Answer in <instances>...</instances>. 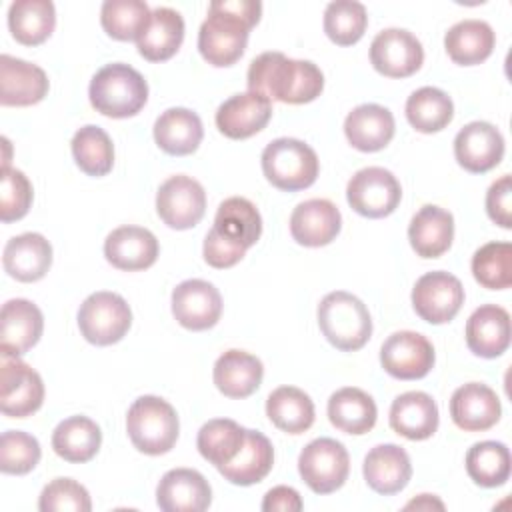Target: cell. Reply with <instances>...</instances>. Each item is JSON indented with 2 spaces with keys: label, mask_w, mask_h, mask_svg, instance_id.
Instances as JSON below:
<instances>
[{
  "label": "cell",
  "mask_w": 512,
  "mask_h": 512,
  "mask_svg": "<svg viewBox=\"0 0 512 512\" xmlns=\"http://www.w3.org/2000/svg\"><path fill=\"white\" fill-rule=\"evenodd\" d=\"M406 118L410 126L422 134L440 132L452 122L454 104L444 90L424 86L408 96Z\"/></svg>",
  "instance_id": "obj_40"
},
{
  "label": "cell",
  "mask_w": 512,
  "mask_h": 512,
  "mask_svg": "<svg viewBox=\"0 0 512 512\" xmlns=\"http://www.w3.org/2000/svg\"><path fill=\"white\" fill-rule=\"evenodd\" d=\"M260 162L266 180L284 192H296L312 186L320 170L316 152L298 138L272 140L262 150Z\"/></svg>",
  "instance_id": "obj_6"
},
{
  "label": "cell",
  "mask_w": 512,
  "mask_h": 512,
  "mask_svg": "<svg viewBox=\"0 0 512 512\" xmlns=\"http://www.w3.org/2000/svg\"><path fill=\"white\" fill-rule=\"evenodd\" d=\"M302 506L300 494L290 486H274L262 500V510L266 512H298Z\"/></svg>",
  "instance_id": "obj_52"
},
{
  "label": "cell",
  "mask_w": 512,
  "mask_h": 512,
  "mask_svg": "<svg viewBox=\"0 0 512 512\" xmlns=\"http://www.w3.org/2000/svg\"><path fill=\"white\" fill-rule=\"evenodd\" d=\"M38 508L42 512H90L92 502L88 490L72 478H54L44 486Z\"/></svg>",
  "instance_id": "obj_49"
},
{
  "label": "cell",
  "mask_w": 512,
  "mask_h": 512,
  "mask_svg": "<svg viewBox=\"0 0 512 512\" xmlns=\"http://www.w3.org/2000/svg\"><path fill=\"white\" fill-rule=\"evenodd\" d=\"M202 254L212 268H230L244 258L246 250L224 240L220 234H216V230L210 228V232L204 238Z\"/></svg>",
  "instance_id": "obj_51"
},
{
  "label": "cell",
  "mask_w": 512,
  "mask_h": 512,
  "mask_svg": "<svg viewBox=\"0 0 512 512\" xmlns=\"http://www.w3.org/2000/svg\"><path fill=\"white\" fill-rule=\"evenodd\" d=\"M404 508H406V510H410V508H416V510H432V508L444 510V504H442L438 498H434L432 494H420L418 498L410 500Z\"/></svg>",
  "instance_id": "obj_53"
},
{
  "label": "cell",
  "mask_w": 512,
  "mask_h": 512,
  "mask_svg": "<svg viewBox=\"0 0 512 512\" xmlns=\"http://www.w3.org/2000/svg\"><path fill=\"white\" fill-rule=\"evenodd\" d=\"M160 246L156 236L142 226H120L104 240L106 260L126 272L146 270L158 258Z\"/></svg>",
  "instance_id": "obj_23"
},
{
  "label": "cell",
  "mask_w": 512,
  "mask_h": 512,
  "mask_svg": "<svg viewBox=\"0 0 512 512\" xmlns=\"http://www.w3.org/2000/svg\"><path fill=\"white\" fill-rule=\"evenodd\" d=\"M454 238V218L448 210L426 204L410 220L408 240L420 258H438Z\"/></svg>",
  "instance_id": "obj_29"
},
{
  "label": "cell",
  "mask_w": 512,
  "mask_h": 512,
  "mask_svg": "<svg viewBox=\"0 0 512 512\" xmlns=\"http://www.w3.org/2000/svg\"><path fill=\"white\" fill-rule=\"evenodd\" d=\"M102 444L100 426L86 416H70L52 432V448L66 462L82 464L96 456Z\"/></svg>",
  "instance_id": "obj_37"
},
{
  "label": "cell",
  "mask_w": 512,
  "mask_h": 512,
  "mask_svg": "<svg viewBox=\"0 0 512 512\" xmlns=\"http://www.w3.org/2000/svg\"><path fill=\"white\" fill-rule=\"evenodd\" d=\"M454 156L464 170L484 174L500 164L504 156V138L490 122H470L454 138Z\"/></svg>",
  "instance_id": "obj_16"
},
{
  "label": "cell",
  "mask_w": 512,
  "mask_h": 512,
  "mask_svg": "<svg viewBox=\"0 0 512 512\" xmlns=\"http://www.w3.org/2000/svg\"><path fill=\"white\" fill-rule=\"evenodd\" d=\"M44 402L40 374L18 356L2 354L0 368V410L10 418H26Z\"/></svg>",
  "instance_id": "obj_10"
},
{
  "label": "cell",
  "mask_w": 512,
  "mask_h": 512,
  "mask_svg": "<svg viewBox=\"0 0 512 512\" xmlns=\"http://www.w3.org/2000/svg\"><path fill=\"white\" fill-rule=\"evenodd\" d=\"M324 88L322 70L310 60H294L282 52H264L250 62L248 90L284 104H306Z\"/></svg>",
  "instance_id": "obj_2"
},
{
  "label": "cell",
  "mask_w": 512,
  "mask_h": 512,
  "mask_svg": "<svg viewBox=\"0 0 512 512\" xmlns=\"http://www.w3.org/2000/svg\"><path fill=\"white\" fill-rule=\"evenodd\" d=\"M510 450L506 444L496 440L476 442L466 454L468 476L484 488H496L506 484L510 478Z\"/></svg>",
  "instance_id": "obj_42"
},
{
  "label": "cell",
  "mask_w": 512,
  "mask_h": 512,
  "mask_svg": "<svg viewBox=\"0 0 512 512\" xmlns=\"http://www.w3.org/2000/svg\"><path fill=\"white\" fill-rule=\"evenodd\" d=\"M56 26V10L50 0H16L8 8V28L16 42L38 46L50 38Z\"/></svg>",
  "instance_id": "obj_38"
},
{
  "label": "cell",
  "mask_w": 512,
  "mask_h": 512,
  "mask_svg": "<svg viewBox=\"0 0 512 512\" xmlns=\"http://www.w3.org/2000/svg\"><path fill=\"white\" fill-rule=\"evenodd\" d=\"M132 324V312L126 300L116 292H94L78 310L80 334L96 346L116 344L126 336Z\"/></svg>",
  "instance_id": "obj_7"
},
{
  "label": "cell",
  "mask_w": 512,
  "mask_h": 512,
  "mask_svg": "<svg viewBox=\"0 0 512 512\" xmlns=\"http://www.w3.org/2000/svg\"><path fill=\"white\" fill-rule=\"evenodd\" d=\"M152 10L142 0H106L100 22L108 36L120 42L138 40L150 22Z\"/></svg>",
  "instance_id": "obj_43"
},
{
  "label": "cell",
  "mask_w": 512,
  "mask_h": 512,
  "mask_svg": "<svg viewBox=\"0 0 512 512\" xmlns=\"http://www.w3.org/2000/svg\"><path fill=\"white\" fill-rule=\"evenodd\" d=\"M438 406L430 394L410 390L390 406V428L408 440H426L438 430Z\"/></svg>",
  "instance_id": "obj_27"
},
{
  "label": "cell",
  "mask_w": 512,
  "mask_h": 512,
  "mask_svg": "<svg viewBox=\"0 0 512 512\" xmlns=\"http://www.w3.org/2000/svg\"><path fill=\"white\" fill-rule=\"evenodd\" d=\"M466 344L482 358H496L510 346V314L496 304L476 308L466 322Z\"/></svg>",
  "instance_id": "obj_24"
},
{
  "label": "cell",
  "mask_w": 512,
  "mask_h": 512,
  "mask_svg": "<svg viewBox=\"0 0 512 512\" xmlns=\"http://www.w3.org/2000/svg\"><path fill=\"white\" fill-rule=\"evenodd\" d=\"M46 72L26 60L2 54L0 56V104L2 106H32L48 94Z\"/></svg>",
  "instance_id": "obj_22"
},
{
  "label": "cell",
  "mask_w": 512,
  "mask_h": 512,
  "mask_svg": "<svg viewBox=\"0 0 512 512\" xmlns=\"http://www.w3.org/2000/svg\"><path fill=\"white\" fill-rule=\"evenodd\" d=\"M2 264L18 282H36L52 266V246L42 234L24 232L6 242Z\"/></svg>",
  "instance_id": "obj_25"
},
{
  "label": "cell",
  "mask_w": 512,
  "mask_h": 512,
  "mask_svg": "<svg viewBox=\"0 0 512 512\" xmlns=\"http://www.w3.org/2000/svg\"><path fill=\"white\" fill-rule=\"evenodd\" d=\"M262 4L256 0H214L208 6V18L198 32V50L202 58L216 66H232L246 50L250 28L258 24Z\"/></svg>",
  "instance_id": "obj_1"
},
{
  "label": "cell",
  "mask_w": 512,
  "mask_h": 512,
  "mask_svg": "<svg viewBox=\"0 0 512 512\" xmlns=\"http://www.w3.org/2000/svg\"><path fill=\"white\" fill-rule=\"evenodd\" d=\"M376 402L374 398L354 386L336 390L328 400V418L332 426L346 434H366L376 424Z\"/></svg>",
  "instance_id": "obj_35"
},
{
  "label": "cell",
  "mask_w": 512,
  "mask_h": 512,
  "mask_svg": "<svg viewBox=\"0 0 512 512\" xmlns=\"http://www.w3.org/2000/svg\"><path fill=\"white\" fill-rule=\"evenodd\" d=\"M368 26L364 4L354 0L330 2L324 10V32L338 46L356 44Z\"/></svg>",
  "instance_id": "obj_46"
},
{
  "label": "cell",
  "mask_w": 512,
  "mask_h": 512,
  "mask_svg": "<svg viewBox=\"0 0 512 512\" xmlns=\"http://www.w3.org/2000/svg\"><path fill=\"white\" fill-rule=\"evenodd\" d=\"M156 212L168 228L188 230L196 226L206 212V192L202 184L190 176H170L158 188Z\"/></svg>",
  "instance_id": "obj_11"
},
{
  "label": "cell",
  "mask_w": 512,
  "mask_h": 512,
  "mask_svg": "<svg viewBox=\"0 0 512 512\" xmlns=\"http://www.w3.org/2000/svg\"><path fill=\"white\" fill-rule=\"evenodd\" d=\"M90 104L108 118H130L138 114L148 100L144 76L122 62L106 64L90 80Z\"/></svg>",
  "instance_id": "obj_3"
},
{
  "label": "cell",
  "mask_w": 512,
  "mask_h": 512,
  "mask_svg": "<svg viewBox=\"0 0 512 512\" xmlns=\"http://www.w3.org/2000/svg\"><path fill=\"white\" fill-rule=\"evenodd\" d=\"M172 314L188 330H208L220 320L222 296L206 280H184L172 290Z\"/></svg>",
  "instance_id": "obj_15"
},
{
  "label": "cell",
  "mask_w": 512,
  "mask_h": 512,
  "mask_svg": "<svg viewBox=\"0 0 512 512\" xmlns=\"http://www.w3.org/2000/svg\"><path fill=\"white\" fill-rule=\"evenodd\" d=\"M184 40V18L168 6L152 10L146 30L136 40L140 56L150 62L170 60Z\"/></svg>",
  "instance_id": "obj_31"
},
{
  "label": "cell",
  "mask_w": 512,
  "mask_h": 512,
  "mask_svg": "<svg viewBox=\"0 0 512 512\" xmlns=\"http://www.w3.org/2000/svg\"><path fill=\"white\" fill-rule=\"evenodd\" d=\"M464 304L462 282L444 270L426 272L412 288V306L416 314L430 324L450 322Z\"/></svg>",
  "instance_id": "obj_12"
},
{
  "label": "cell",
  "mask_w": 512,
  "mask_h": 512,
  "mask_svg": "<svg viewBox=\"0 0 512 512\" xmlns=\"http://www.w3.org/2000/svg\"><path fill=\"white\" fill-rule=\"evenodd\" d=\"M212 230L224 240L248 250L262 234V216L248 198L232 196L218 206Z\"/></svg>",
  "instance_id": "obj_33"
},
{
  "label": "cell",
  "mask_w": 512,
  "mask_h": 512,
  "mask_svg": "<svg viewBox=\"0 0 512 512\" xmlns=\"http://www.w3.org/2000/svg\"><path fill=\"white\" fill-rule=\"evenodd\" d=\"M366 484L384 496L396 494L406 488L412 476V464L406 450L398 444H378L364 458Z\"/></svg>",
  "instance_id": "obj_26"
},
{
  "label": "cell",
  "mask_w": 512,
  "mask_h": 512,
  "mask_svg": "<svg viewBox=\"0 0 512 512\" xmlns=\"http://www.w3.org/2000/svg\"><path fill=\"white\" fill-rule=\"evenodd\" d=\"M266 416L288 434H302L314 424V402L296 386H280L266 400Z\"/></svg>",
  "instance_id": "obj_39"
},
{
  "label": "cell",
  "mask_w": 512,
  "mask_h": 512,
  "mask_svg": "<svg viewBox=\"0 0 512 512\" xmlns=\"http://www.w3.org/2000/svg\"><path fill=\"white\" fill-rule=\"evenodd\" d=\"M432 342L412 330H400L390 334L380 348L382 368L398 380L424 378L434 366Z\"/></svg>",
  "instance_id": "obj_13"
},
{
  "label": "cell",
  "mask_w": 512,
  "mask_h": 512,
  "mask_svg": "<svg viewBox=\"0 0 512 512\" xmlns=\"http://www.w3.org/2000/svg\"><path fill=\"white\" fill-rule=\"evenodd\" d=\"M214 384L228 398H248L262 382V362L244 350H226L214 364Z\"/></svg>",
  "instance_id": "obj_30"
},
{
  "label": "cell",
  "mask_w": 512,
  "mask_h": 512,
  "mask_svg": "<svg viewBox=\"0 0 512 512\" xmlns=\"http://www.w3.org/2000/svg\"><path fill=\"white\" fill-rule=\"evenodd\" d=\"M342 228V216L334 202L326 198H312L300 202L290 216L292 238L308 248L330 244Z\"/></svg>",
  "instance_id": "obj_21"
},
{
  "label": "cell",
  "mask_w": 512,
  "mask_h": 512,
  "mask_svg": "<svg viewBox=\"0 0 512 512\" xmlns=\"http://www.w3.org/2000/svg\"><path fill=\"white\" fill-rule=\"evenodd\" d=\"M318 326L324 338L342 352L360 350L372 336L366 304L344 290L326 294L318 304Z\"/></svg>",
  "instance_id": "obj_4"
},
{
  "label": "cell",
  "mask_w": 512,
  "mask_h": 512,
  "mask_svg": "<svg viewBox=\"0 0 512 512\" xmlns=\"http://www.w3.org/2000/svg\"><path fill=\"white\" fill-rule=\"evenodd\" d=\"M126 430L136 450L160 456L170 452L178 440V414L164 398L140 396L128 408Z\"/></svg>",
  "instance_id": "obj_5"
},
{
  "label": "cell",
  "mask_w": 512,
  "mask_h": 512,
  "mask_svg": "<svg viewBox=\"0 0 512 512\" xmlns=\"http://www.w3.org/2000/svg\"><path fill=\"white\" fill-rule=\"evenodd\" d=\"M494 30L484 20H460L444 36L448 56L460 66H474L484 62L494 50Z\"/></svg>",
  "instance_id": "obj_36"
},
{
  "label": "cell",
  "mask_w": 512,
  "mask_h": 512,
  "mask_svg": "<svg viewBox=\"0 0 512 512\" xmlns=\"http://www.w3.org/2000/svg\"><path fill=\"white\" fill-rule=\"evenodd\" d=\"M472 274L488 290H506L512 284V244L488 242L472 256Z\"/></svg>",
  "instance_id": "obj_45"
},
{
  "label": "cell",
  "mask_w": 512,
  "mask_h": 512,
  "mask_svg": "<svg viewBox=\"0 0 512 512\" xmlns=\"http://www.w3.org/2000/svg\"><path fill=\"white\" fill-rule=\"evenodd\" d=\"M486 212L500 228H512V178L504 174L486 192Z\"/></svg>",
  "instance_id": "obj_50"
},
{
  "label": "cell",
  "mask_w": 512,
  "mask_h": 512,
  "mask_svg": "<svg viewBox=\"0 0 512 512\" xmlns=\"http://www.w3.org/2000/svg\"><path fill=\"white\" fill-rule=\"evenodd\" d=\"M394 116L380 104H360L344 120L348 142L360 152H378L394 138Z\"/></svg>",
  "instance_id": "obj_28"
},
{
  "label": "cell",
  "mask_w": 512,
  "mask_h": 512,
  "mask_svg": "<svg viewBox=\"0 0 512 512\" xmlns=\"http://www.w3.org/2000/svg\"><path fill=\"white\" fill-rule=\"evenodd\" d=\"M270 118L272 102L250 90L230 96L216 110L218 130L232 140H244L258 134L266 128Z\"/></svg>",
  "instance_id": "obj_17"
},
{
  "label": "cell",
  "mask_w": 512,
  "mask_h": 512,
  "mask_svg": "<svg viewBox=\"0 0 512 512\" xmlns=\"http://www.w3.org/2000/svg\"><path fill=\"white\" fill-rule=\"evenodd\" d=\"M246 440V428L230 418L208 420L196 438L198 452L216 468L236 458Z\"/></svg>",
  "instance_id": "obj_41"
},
{
  "label": "cell",
  "mask_w": 512,
  "mask_h": 512,
  "mask_svg": "<svg viewBox=\"0 0 512 512\" xmlns=\"http://www.w3.org/2000/svg\"><path fill=\"white\" fill-rule=\"evenodd\" d=\"M32 204V184L22 170L2 168L0 176V220L4 224L20 220Z\"/></svg>",
  "instance_id": "obj_48"
},
{
  "label": "cell",
  "mask_w": 512,
  "mask_h": 512,
  "mask_svg": "<svg viewBox=\"0 0 512 512\" xmlns=\"http://www.w3.org/2000/svg\"><path fill=\"white\" fill-rule=\"evenodd\" d=\"M370 62L376 72L388 78H406L420 70L424 48L420 40L404 28H386L370 44Z\"/></svg>",
  "instance_id": "obj_14"
},
{
  "label": "cell",
  "mask_w": 512,
  "mask_h": 512,
  "mask_svg": "<svg viewBox=\"0 0 512 512\" xmlns=\"http://www.w3.org/2000/svg\"><path fill=\"white\" fill-rule=\"evenodd\" d=\"M38 440L22 430H6L0 438V470L4 474H28L40 462Z\"/></svg>",
  "instance_id": "obj_47"
},
{
  "label": "cell",
  "mask_w": 512,
  "mask_h": 512,
  "mask_svg": "<svg viewBox=\"0 0 512 512\" xmlns=\"http://www.w3.org/2000/svg\"><path fill=\"white\" fill-rule=\"evenodd\" d=\"M44 318L36 304L24 298L8 300L0 312V352L26 354L42 336Z\"/></svg>",
  "instance_id": "obj_19"
},
{
  "label": "cell",
  "mask_w": 512,
  "mask_h": 512,
  "mask_svg": "<svg viewBox=\"0 0 512 512\" xmlns=\"http://www.w3.org/2000/svg\"><path fill=\"white\" fill-rule=\"evenodd\" d=\"M204 136L202 120L188 108H168L154 122L156 144L172 156L192 154Z\"/></svg>",
  "instance_id": "obj_32"
},
{
  "label": "cell",
  "mask_w": 512,
  "mask_h": 512,
  "mask_svg": "<svg viewBox=\"0 0 512 512\" xmlns=\"http://www.w3.org/2000/svg\"><path fill=\"white\" fill-rule=\"evenodd\" d=\"M72 156L84 174L106 176L114 166V144L100 126L88 124L74 134Z\"/></svg>",
  "instance_id": "obj_44"
},
{
  "label": "cell",
  "mask_w": 512,
  "mask_h": 512,
  "mask_svg": "<svg viewBox=\"0 0 512 512\" xmlns=\"http://www.w3.org/2000/svg\"><path fill=\"white\" fill-rule=\"evenodd\" d=\"M298 472L312 492H336L350 472L348 450L334 438H316L302 448L298 456Z\"/></svg>",
  "instance_id": "obj_8"
},
{
  "label": "cell",
  "mask_w": 512,
  "mask_h": 512,
  "mask_svg": "<svg viewBox=\"0 0 512 512\" xmlns=\"http://www.w3.org/2000/svg\"><path fill=\"white\" fill-rule=\"evenodd\" d=\"M274 464L270 440L256 430H246V440L234 460L220 466L218 472L236 486H252L268 476Z\"/></svg>",
  "instance_id": "obj_34"
},
{
  "label": "cell",
  "mask_w": 512,
  "mask_h": 512,
  "mask_svg": "<svg viewBox=\"0 0 512 512\" xmlns=\"http://www.w3.org/2000/svg\"><path fill=\"white\" fill-rule=\"evenodd\" d=\"M210 502L208 480L192 468L168 470L156 488V504L164 512H202Z\"/></svg>",
  "instance_id": "obj_18"
},
{
  "label": "cell",
  "mask_w": 512,
  "mask_h": 512,
  "mask_svg": "<svg viewBox=\"0 0 512 512\" xmlns=\"http://www.w3.org/2000/svg\"><path fill=\"white\" fill-rule=\"evenodd\" d=\"M500 414V398L490 386L480 382L456 388L450 398L452 422L464 432H484L500 420Z\"/></svg>",
  "instance_id": "obj_20"
},
{
  "label": "cell",
  "mask_w": 512,
  "mask_h": 512,
  "mask_svg": "<svg viewBox=\"0 0 512 512\" xmlns=\"http://www.w3.org/2000/svg\"><path fill=\"white\" fill-rule=\"evenodd\" d=\"M402 198V188L396 176L382 166L358 170L346 186V200L354 212L366 218L390 216Z\"/></svg>",
  "instance_id": "obj_9"
}]
</instances>
